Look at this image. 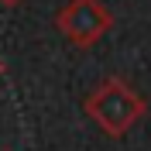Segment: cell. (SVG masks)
Returning a JSON list of instances; mask_svg holds the SVG:
<instances>
[{
	"mask_svg": "<svg viewBox=\"0 0 151 151\" xmlns=\"http://www.w3.org/2000/svg\"><path fill=\"white\" fill-rule=\"evenodd\" d=\"M148 113L144 96L134 89L127 79L110 76L86 96V117L106 134V137H124L134 124Z\"/></svg>",
	"mask_w": 151,
	"mask_h": 151,
	"instance_id": "obj_1",
	"label": "cell"
},
{
	"mask_svg": "<svg viewBox=\"0 0 151 151\" xmlns=\"http://www.w3.org/2000/svg\"><path fill=\"white\" fill-rule=\"evenodd\" d=\"M55 28L72 41L76 48H93L106 31L113 28V14L100 0H69L58 10Z\"/></svg>",
	"mask_w": 151,
	"mask_h": 151,
	"instance_id": "obj_2",
	"label": "cell"
},
{
	"mask_svg": "<svg viewBox=\"0 0 151 151\" xmlns=\"http://www.w3.org/2000/svg\"><path fill=\"white\" fill-rule=\"evenodd\" d=\"M0 4H7V7H14V4H21V0H0Z\"/></svg>",
	"mask_w": 151,
	"mask_h": 151,
	"instance_id": "obj_3",
	"label": "cell"
},
{
	"mask_svg": "<svg viewBox=\"0 0 151 151\" xmlns=\"http://www.w3.org/2000/svg\"><path fill=\"white\" fill-rule=\"evenodd\" d=\"M0 69H4V62H0Z\"/></svg>",
	"mask_w": 151,
	"mask_h": 151,
	"instance_id": "obj_4",
	"label": "cell"
}]
</instances>
